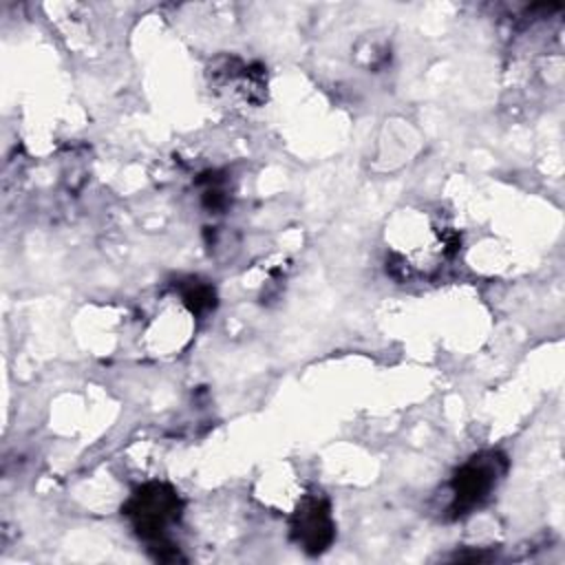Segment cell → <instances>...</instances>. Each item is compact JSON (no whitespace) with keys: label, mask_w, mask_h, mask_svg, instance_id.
<instances>
[{"label":"cell","mask_w":565,"mask_h":565,"mask_svg":"<svg viewBox=\"0 0 565 565\" xmlns=\"http://www.w3.org/2000/svg\"><path fill=\"white\" fill-rule=\"evenodd\" d=\"M124 512L141 539L161 543L168 527L179 519L181 501L172 488L148 483L128 499Z\"/></svg>","instance_id":"6da1fadb"},{"label":"cell","mask_w":565,"mask_h":565,"mask_svg":"<svg viewBox=\"0 0 565 565\" xmlns=\"http://www.w3.org/2000/svg\"><path fill=\"white\" fill-rule=\"evenodd\" d=\"M503 468H505L503 459L494 452H483L468 459L450 481V492H452L450 510L455 514H466L472 508L481 505L494 490L499 477L503 475Z\"/></svg>","instance_id":"7a4b0ae2"},{"label":"cell","mask_w":565,"mask_h":565,"mask_svg":"<svg viewBox=\"0 0 565 565\" xmlns=\"http://www.w3.org/2000/svg\"><path fill=\"white\" fill-rule=\"evenodd\" d=\"M291 536L302 550L311 554L329 547V543L333 541V521L324 497L307 494L300 501L291 519Z\"/></svg>","instance_id":"3957f363"}]
</instances>
